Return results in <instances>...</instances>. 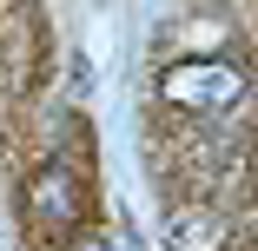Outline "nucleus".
Listing matches in <instances>:
<instances>
[{"label":"nucleus","instance_id":"obj_3","mask_svg":"<svg viewBox=\"0 0 258 251\" xmlns=\"http://www.w3.org/2000/svg\"><path fill=\"white\" fill-rule=\"evenodd\" d=\"M166 244L172 251H225V218L212 205H172L166 212Z\"/></svg>","mask_w":258,"mask_h":251},{"label":"nucleus","instance_id":"obj_4","mask_svg":"<svg viewBox=\"0 0 258 251\" xmlns=\"http://www.w3.org/2000/svg\"><path fill=\"white\" fill-rule=\"evenodd\" d=\"M60 251H113V238L99 231V225H80V231H67V244Z\"/></svg>","mask_w":258,"mask_h":251},{"label":"nucleus","instance_id":"obj_2","mask_svg":"<svg viewBox=\"0 0 258 251\" xmlns=\"http://www.w3.org/2000/svg\"><path fill=\"white\" fill-rule=\"evenodd\" d=\"M80 212H86V192H80V179L67 165H40L27 179V218H33V231H46V238L80 231Z\"/></svg>","mask_w":258,"mask_h":251},{"label":"nucleus","instance_id":"obj_1","mask_svg":"<svg viewBox=\"0 0 258 251\" xmlns=\"http://www.w3.org/2000/svg\"><path fill=\"white\" fill-rule=\"evenodd\" d=\"M245 93V73L232 60H172L159 73V99L166 106H185V113H219Z\"/></svg>","mask_w":258,"mask_h":251}]
</instances>
